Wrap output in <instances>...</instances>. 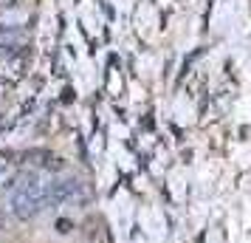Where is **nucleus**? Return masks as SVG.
Listing matches in <instances>:
<instances>
[{
    "label": "nucleus",
    "instance_id": "3",
    "mask_svg": "<svg viewBox=\"0 0 251 243\" xmlns=\"http://www.w3.org/2000/svg\"><path fill=\"white\" fill-rule=\"evenodd\" d=\"M20 0H0V9H17Z\"/></svg>",
    "mask_w": 251,
    "mask_h": 243
},
{
    "label": "nucleus",
    "instance_id": "1",
    "mask_svg": "<svg viewBox=\"0 0 251 243\" xmlns=\"http://www.w3.org/2000/svg\"><path fill=\"white\" fill-rule=\"evenodd\" d=\"M46 187H48V178L43 173H37V170H20L14 187L9 189L12 192V198H9V212L20 223H28V220L40 218L48 209Z\"/></svg>",
    "mask_w": 251,
    "mask_h": 243
},
{
    "label": "nucleus",
    "instance_id": "4",
    "mask_svg": "<svg viewBox=\"0 0 251 243\" xmlns=\"http://www.w3.org/2000/svg\"><path fill=\"white\" fill-rule=\"evenodd\" d=\"M9 88H12V85H9V80H3V77H0V99L9 93Z\"/></svg>",
    "mask_w": 251,
    "mask_h": 243
},
{
    "label": "nucleus",
    "instance_id": "2",
    "mask_svg": "<svg viewBox=\"0 0 251 243\" xmlns=\"http://www.w3.org/2000/svg\"><path fill=\"white\" fill-rule=\"evenodd\" d=\"M14 153H0V192L12 189L17 175H20V162H14Z\"/></svg>",
    "mask_w": 251,
    "mask_h": 243
}]
</instances>
